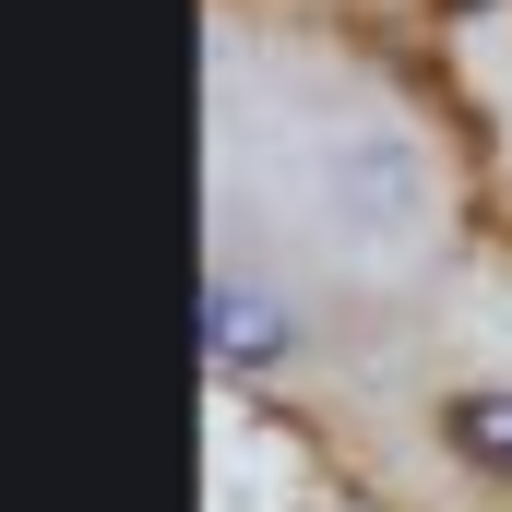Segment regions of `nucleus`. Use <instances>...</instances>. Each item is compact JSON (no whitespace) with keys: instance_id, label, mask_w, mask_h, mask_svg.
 Listing matches in <instances>:
<instances>
[{"instance_id":"2","label":"nucleus","mask_w":512,"mask_h":512,"mask_svg":"<svg viewBox=\"0 0 512 512\" xmlns=\"http://www.w3.org/2000/svg\"><path fill=\"white\" fill-rule=\"evenodd\" d=\"M203 322H215V358H227V370L286 358V298H274V286H239V274H227V286L203 298Z\"/></svg>"},{"instance_id":"1","label":"nucleus","mask_w":512,"mask_h":512,"mask_svg":"<svg viewBox=\"0 0 512 512\" xmlns=\"http://www.w3.org/2000/svg\"><path fill=\"white\" fill-rule=\"evenodd\" d=\"M298 191H310L322 239L358 262V274H405V262L441 239V167H429V143L393 120V108L310 131V167H298Z\"/></svg>"},{"instance_id":"3","label":"nucleus","mask_w":512,"mask_h":512,"mask_svg":"<svg viewBox=\"0 0 512 512\" xmlns=\"http://www.w3.org/2000/svg\"><path fill=\"white\" fill-rule=\"evenodd\" d=\"M453 453H477V465H512V393H453Z\"/></svg>"}]
</instances>
